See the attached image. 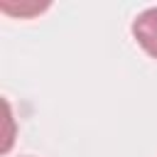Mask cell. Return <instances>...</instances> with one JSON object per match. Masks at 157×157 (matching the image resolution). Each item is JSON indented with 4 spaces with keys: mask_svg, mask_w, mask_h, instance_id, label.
<instances>
[{
    "mask_svg": "<svg viewBox=\"0 0 157 157\" xmlns=\"http://www.w3.org/2000/svg\"><path fill=\"white\" fill-rule=\"evenodd\" d=\"M132 37L152 59H157V7L137 15V20L132 22Z\"/></svg>",
    "mask_w": 157,
    "mask_h": 157,
    "instance_id": "obj_1",
    "label": "cell"
}]
</instances>
